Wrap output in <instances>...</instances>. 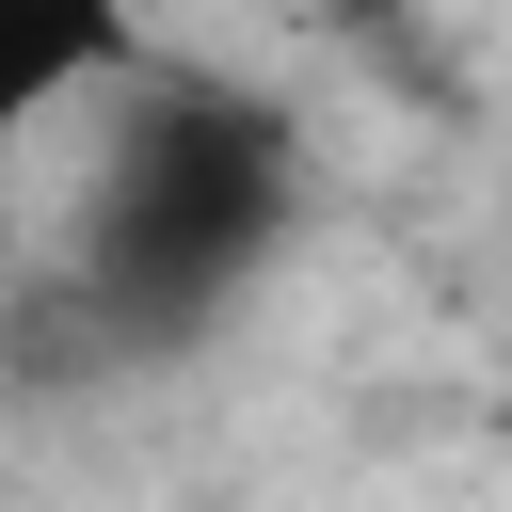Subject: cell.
<instances>
[{"label":"cell","instance_id":"cell-2","mask_svg":"<svg viewBox=\"0 0 512 512\" xmlns=\"http://www.w3.org/2000/svg\"><path fill=\"white\" fill-rule=\"evenodd\" d=\"M0 80H16V112L128 80V0H0Z\"/></svg>","mask_w":512,"mask_h":512},{"label":"cell","instance_id":"cell-3","mask_svg":"<svg viewBox=\"0 0 512 512\" xmlns=\"http://www.w3.org/2000/svg\"><path fill=\"white\" fill-rule=\"evenodd\" d=\"M272 16H336V32H384L400 0H272Z\"/></svg>","mask_w":512,"mask_h":512},{"label":"cell","instance_id":"cell-1","mask_svg":"<svg viewBox=\"0 0 512 512\" xmlns=\"http://www.w3.org/2000/svg\"><path fill=\"white\" fill-rule=\"evenodd\" d=\"M304 224V128L240 80H192V64H128L112 80V128H96V224H80V288L112 336L176 352L208 336Z\"/></svg>","mask_w":512,"mask_h":512}]
</instances>
